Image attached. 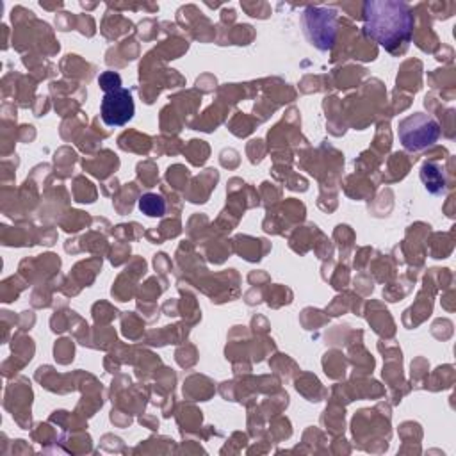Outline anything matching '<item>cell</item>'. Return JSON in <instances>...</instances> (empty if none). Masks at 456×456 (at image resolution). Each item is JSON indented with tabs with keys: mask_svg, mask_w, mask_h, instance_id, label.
Returning <instances> with one entry per match:
<instances>
[{
	"mask_svg": "<svg viewBox=\"0 0 456 456\" xmlns=\"http://www.w3.org/2000/svg\"><path fill=\"white\" fill-rule=\"evenodd\" d=\"M413 14L399 0H370L363 4V32L387 52L406 45L413 32Z\"/></svg>",
	"mask_w": 456,
	"mask_h": 456,
	"instance_id": "cell-1",
	"label": "cell"
},
{
	"mask_svg": "<svg viewBox=\"0 0 456 456\" xmlns=\"http://www.w3.org/2000/svg\"><path fill=\"white\" fill-rule=\"evenodd\" d=\"M397 135L404 150L408 151H420L433 146L440 137V125L435 118L415 112L397 125Z\"/></svg>",
	"mask_w": 456,
	"mask_h": 456,
	"instance_id": "cell-2",
	"label": "cell"
},
{
	"mask_svg": "<svg viewBox=\"0 0 456 456\" xmlns=\"http://www.w3.org/2000/svg\"><path fill=\"white\" fill-rule=\"evenodd\" d=\"M305 34L308 41L319 50H330L337 36V16L333 9L310 5L301 16Z\"/></svg>",
	"mask_w": 456,
	"mask_h": 456,
	"instance_id": "cell-3",
	"label": "cell"
},
{
	"mask_svg": "<svg viewBox=\"0 0 456 456\" xmlns=\"http://www.w3.org/2000/svg\"><path fill=\"white\" fill-rule=\"evenodd\" d=\"M134 112H135L134 96L128 89L119 87L103 94L102 105H100V116L107 126L126 125L134 118Z\"/></svg>",
	"mask_w": 456,
	"mask_h": 456,
	"instance_id": "cell-4",
	"label": "cell"
},
{
	"mask_svg": "<svg viewBox=\"0 0 456 456\" xmlns=\"http://www.w3.org/2000/svg\"><path fill=\"white\" fill-rule=\"evenodd\" d=\"M420 180L428 192L431 194H444L447 189V180L444 167L436 162H426L420 167Z\"/></svg>",
	"mask_w": 456,
	"mask_h": 456,
	"instance_id": "cell-5",
	"label": "cell"
},
{
	"mask_svg": "<svg viewBox=\"0 0 456 456\" xmlns=\"http://www.w3.org/2000/svg\"><path fill=\"white\" fill-rule=\"evenodd\" d=\"M139 210L148 217H160L166 214V201L160 194L146 192L139 198Z\"/></svg>",
	"mask_w": 456,
	"mask_h": 456,
	"instance_id": "cell-6",
	"label": "cell"
},
{
	"mask_svg": "<svg viewBox=\"0 0 456 456\" xmlns=\"http://www.w3.org/2000/svg\"><path fill=\"white\" fill-rule=\"evenodd\" d=\"M98 84L105 93H109V91H114V89L121 87V77L116 71H103L98 77Z\"/></svg>",
	"mask_w": 456,
	"mask_h": 456,
	"instance_id": "cell-7",
	"label": "cell"
}]
</instances>
